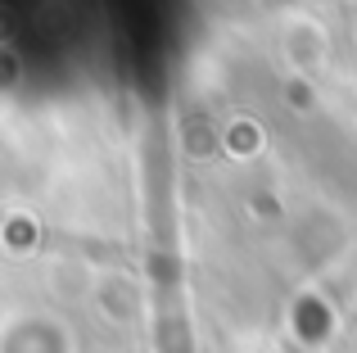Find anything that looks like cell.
<instances>
[{
	"mask_svg": "<svg viewBox=\"0 0 357 353\" xmlns=\"http://www.w3.org/2000/svg\"><path fill=\"white\" fill-rule=\"evenodd\" d=\"M222 150L231 154V159H258L262 150H267V127H262V118H253V114H236L227 127H222Z\"/></svg>",
	"mask_w": 357,
	"mask_h": 353,
	"instance_id": "2",
	"label": "cell"
},
{
	"mask_svg": "<svg viewBox=\"0 0 357 353\" xmlns=\"http://www.w3.org/2000/svg\"><path fill=\"white\" fill-rule=\"evenodd\" d=\"M280 59H285V73L321 82V73L331 68V32L312 18H289L280 32Z\"/></svg>",
	"mask_w": 357,
	"mask_h": 353,
	"instance_id": "1",
	"label": "cell"
},
{
	"mask_svg": "<svg viewBox=\"0 0 357 353\" xmlns=\"http://www.w3.org/2000/svg\"><path fill=\"white\" fill-rule=\"evenodd\" d=\"M0 245H5L9 258H27L41 245V218L32 209H5V222H0Z\"/></svg>",
	"mask_w": 357,
	"mask_h": 353,
	"instance_id": "3",
	"label": "cell"
},
{
	"mask_svg": "<svg viewBox=\"0 0 357 353\" xmlns=\"http://www.w3.org/2000/svg\"><path fill=\"white\" fill-rule=\"evenodd\" d=\"M280 96H285V105L294 109V114H317V105H321V82L289 73L285 87H280Z\"/></svg>",
	"mask_w": 357,
	"mask_h": 353,
	"instance_id": "4",
	"label": "cell"
}]
</instances>
